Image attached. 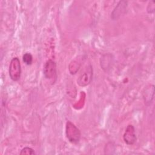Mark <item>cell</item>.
<instances>
[{
  "label": "cell",
  "mask_w": 155,
  "mask_h": 155,
  "mask_svg": "<svg viewBox=\"0 0 155 155\" xmlns=\"http://www.w3.org/2000/svg\"><path fill=\"white\" fill-rule=\"evenodd\" d=\"M66 137L72 143H78L81 139V133L79 129L71 122L68 120L65 126Z\"/></svg>",
  "instance_id": "6da1fadb"
},
{
  "label": "cell",
  "mask_w": 155,
  "mask_h": 155,
  "mask_svg": "<svg viewBox=\"0 0 155 155\" xmlns=\"http://www.w3.org/2000/svg\"><path fill=\"white\" fill-rule=\"evenodd\" d=\"M8 73L10 79L13 81H18L21 76V65L19 59L15 57L12 59L9 65Z\"/></svg>",
  "instance_id": "7a4b0ae2"
},
{
  "label": "cell",
  "mask_w": 155,
  "mask_h": 155,
  "mask_svg": "<svg viewBox=\"0 0 155 155\" xmlns=\"http://www.w3.org/2000/svg\"><path fill=\"white\" fill-rule=\"evenodd\" d=\"M43 74L44 77L48 79H57V71L56 64L51 60H47L43 67Z\"/></svg>",
  "instance_id": "3957f363"
},
{
  "label": "cell",
  "mask_w": 155,
  "mask_h": 155,
  "mask_svg": "<svg viewBox=\"0 0 155 155\" xmlns=\"http://www.w3.org/2000/svg\"><path fill=\"white\" fill-rule=\"evenodd\" d=\"M123 139L125 143L128 145H133L136 140L137 137L136 134L135 128L133 125H128L123 134Z\"/></svg>",
  "instance_id": "277c9868"
},
{
  "label": "cell",
  "mask_w": 155,
  "mask_h": 155,
  "mask_svg": "<svg viewBox=\"0 0 155 155\" xmlns=\"http://www.w3.org/2000/svg\"><path fill=\"white\" fill-rule=\"evenodd\" d=\"M93 75V68L89 65L84 71V72L77 79V83L81 87L88 85L91 81Z\"/></svg>",
  "instance_id": "5b68a950"
},
{
  "label": "cell",
  "mask_w": 155,
  "mask_h": 155,
  "mask_svg": "<svg viewBox=\"0 0 155 155\" xmlns=\"http://www.w3.org/2000/svg\"><path fill=\"white\" fill-rule=\"evenodd\" d=\"M128 7V2L126 1H120L118 2L116 7L111 14L112 20H117L126 12Z\"/></svg>",
  "instance_id": "8992f818"
},
{
  "label": "cell",
  "mask_w": 155,
  "mask_h": 155,
  "mask_svg": "<svg viewBox=\"0 0 155 155\" xmlns=\"http://www.w3.org/2000/svg\"><path fill=\"white\" fill-rule=\"evenodd\" d=\"M23 62L27 65H30L33 62V56L30 53H25L22 56Z\"/></svg>",
  "instance_id": "52a82bcc"
},
{
  "label": "cell",
  "mask_w": 155,
  "mask_h": 155,
  "mask_svg": "<svg viewBox=\"0 0 155 155\" xmlns=\"http://www.w3.org/2000/svg\"><path fill=\"white\" fill-rule=\"evenodd\" d=\"M20 154L21 155H23V154L33 155V154H36V153L35 152L33 149H32L31 148L28 147H25L21 150L20 152Z\"/></svg>",
  "instance_id": "ba28073f"
},
{
  "label": "cell",
  "mask_w": 155,
  "mask_h": 155,
  "mask_svg": "<svg viewBox=\"0 0 155 155\" xmlns=\"http://www.w3.org/2000/svg\"><path fill=\"white\" fill-rule=\"evenodd\" d=\"M154 3H155L154 1H151L149 2V4L148 5V7H147V12L148 13H152L154 12V8H155Z\"/></svg>",
  "instance_id": "9c48e42d"
}]
</instances>
